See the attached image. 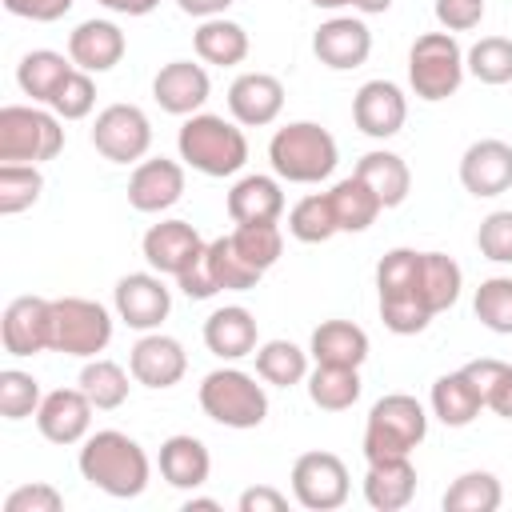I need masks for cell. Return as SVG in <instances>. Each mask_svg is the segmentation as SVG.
I'll list each match as a JSON object with an SVG mask.
<instances>
[{"mask_svg":"<svg viewBox=\"0 0 512 512\" xmlns=\"http://www.w3.org/2000/svg\"><path fill=\"white\" fill-rule=\"evenodd\" d=\"M76 468L80 476L108 492L112 500H136L148 480H152V460L148 452L120 428H100V432H88L84 444H80V456H76Z\"/></svg>","mask_w":512,"mask_h":512,"instance_id":"cell-1","label":"cell"},{"mask_svg":"<svg viewBox=\"0 0 512 512\" xmlns=\"http://www.w3.org/2000/svg\"><path fill=\"white\" fill-rule=\"evenodd\" d=\"M176 148L180 160L188 168H196L200 176L224 180L236 176L248 164V136L236 120H224L216 112H192L184 116L180 132H176Z\"/></svg>","mask_w":512,"mask_h":512,"instance_id":"cell-2","label":"cell"},{"mask_svg":"<svg viewBox=\"0 0 512 512\" xmlns=\"http://www.w3.org/2000/svg\"><path fill=\"white\" fill-rule=\"evenodd\" d=\"M268 164L288 184H320L340 164L336 136L316 120H292L272 132L268 140Z\"/></svg>","mask_w":512,"mask_h":512,"instance_id":"cell-3","label":"cell"},{"mask_svg":"<svg viewBox=\"0 0 512 512\" xmlns=\"http://www.w3.org/2000/svg\"><path fill=\"white\" fill-rule=\"evenodd\" d=\"M428 436V412L408 392H388L368 408L364 420V460L412 456V448Z\"/></svg>","mask_w":512,"mask_h":512,"instance_id":"cell-4","label":"cell"},{"mask_svg":"<svg viewBox=\"0 0 512 512\" xmlns=\"http://www.w3.org/2000/svg\"><path fill=\"white\" fill-rule=\"evenodd\" d=\"M416 248H392L376 264V288H380V320L396 336H416L432 324V312L416 296Z\"/></svg>","mask_w":512,"mask_h":512,"instance_id":"cell-5","label":"cell"},{"mask_svg":"<svg viewBox=\"0 0 512 512\" xmlns=\"http://www.w3.org/2000/svg\"><path fill=\"white\" fill-rule=\"evenodd\" d=\"M64 120L52 108L4 104L0 108V164H44L64 148Z\"/></svg>","mask_w":512,"mask_h":512,"instance_id":"cell-6","label":"cell"},{"mask_svg":"<svg viewBox=\"0 0 512 512\" xmlns=\"http://www.w3.org/2000/svg\"><path fill=\"white\" fill-rule=\"evenodd\" d=\"M200 408L224 428H260L268 416V392L244 368H216L200 380Z\"/></svg>","mask_w":512,"mask_h":512,"instance_id":"cell-7","label":"cell"},{"mask_svg":"<svg viewBox=\"0 0 512 512\" xmlns=\"http://www.w3.org/2000/svg\"><path fill=\"white\" fill-rule=\"evenodd\" d=\"M464 76H468L464 48L456 44L452 32H424V36L412 40V48H408V84L420 100L436 104V100L456 96Z\"/></svg>","mask_w":512,"mask_h":512,"instance_id":"cell-8","label":"cell"},{"mask_svg":"<svg viewBox=\"0 0 512 512\" xmlns=\"http://www.w3.org/2000/svg\"><path fill=\"white\" fill-rule=\"evenodd\" d=\"M112 340V312L88 296L52 300V352L92 360Z\"/></svg>","mask_w":512,"mask_h":512,"instance_id":"cell-9","label":"cell"},{"mask_svg":"<svg viewBox=\"0 0 512 512\" xmlns=\"http://www.w3.org/2000/svg\"><path fill=\"white\" fill-rule=\"evenodd\" d=\"M352 492V476H348V464L336 456V452H304L296 456L292 464V496L300 508L308 512H336L344 508Z\"/></svg>","mask_w":512,"mask_h":512,"instance_id":"cell-10","label":"cell"},{"mask_svg":"<svg viewBox=\"0 0 512 512\" xmlns=\"http://www.w3.org/2000/svg\"><path fill=\"white\" fill-rule=\"evenodd\" d=\"M92 148L112 164H140L152 148V120L136 104H108L96 112Z\"/></svg>","mask_w":512,"mask_h":512,"instance_id":"cell-11","label":"cell"},{"mask_svg":"<svg viewBox=\"0 0 512 512\" xmlns=\"http://www.w3.org/2000/svg\"><path fill=\"white\" fill-rule=\"evenodd\" d=\"M116 320H124L136 332H156L172 312V288L160 272H128L112 288Z\"/></svg>","mask_w":512,"mask_h":512,"instance_id":"cell-12","label":"cell"},{"mask_svg":"<svg viewBox=\"0 0 512 512\" xmlns=\"http://www.w3.org/2000/svg\"><path fill=\"white\" fill-rule=\"evenodd\" d=\"M408 120V96L392 80H364L352 96V124L372 140H392Z\"/></svg>","mask_w":512,"mask_h":512,"instance_id":"cell-13","label":"cell"},{"mask_svg":"<svg viewBox=\"0 0 512 512\" xmlns=\"http://www.w3.org/2000/svg\"><path fill=\"white\" fill-rule=\"evenodd\" d=\"M204 236L188 224V220H160V224H152L148 232H144V240H140V252H144V260H148V268L152 272H160V276H180L184 268H192L200 256H204Z\"/></svg>","mask_w":512,"mask_h":512,"instance_id":"cell-14","label":"cell"},{"mask_svg":"<svg viewBox=\"0 0 512 512\" xmlns=\"http://www.w3.org/2000/svg\"><path fill=\"white\" fill-rule=\"evenodd\" d=\"M0 340H4L8 356L52 352V300L16 296L0 316Z\"/></svg>","mask_w":512,"mask_h":512,"instance_id":"cell-15","label":"cell"},{"mask_svg":"<svg viewBox=\"0 0 512 512\" xmlns=\"http://www.w3.org/2000/svg\"><path fill=\"white\" fill-rule=\"evenodd\" d=\"M460 184L476 200L504 196L512 188V144L496 140V136L472 140L464 148V156H460Z\"/></svg>","mask_w":512,"mask_h":512,"instance_id":"cell-16","label":"cell"},{"mask_svg":"<svg viewBox=\"0 0 512 512\" xmlns=\"http://www.w3.org/2000/svg\"><path fill=\"white\" fill-rule=\"evenodd\" d=\"M312 52L332 72H352L372 56V28L360 16H328L312 32Z\"/></svg>","mask_w":512,"mask_h":512,"instance_id":"cell-17","label":"cell"},{"mask_svg":"<svg viewBox=\"0 0 512 512\" xmlns=\"http://www.w3.org/2000/svg\"><path fill=\"white\" fill-rule=\"evenodd\" d=\"M184 196V164L168 156H144L128 176V204L136 212L160 216Z\"/></svg>","mask_w":512,"mask_h":512,"instance_id":"cell-18","label":"cell"},{"mask_svg":"<svg viewBox=\"0 0 512 512\" xmlns=\"http://www.w3.org/2000/svg\"><path fill=\"white\" fill-rule=\"evenodd\" d=\"M128 372L136 384L144 388H172L184 380L188 372V352L176 336H164L160 328L156 332H144L132 352H128Z\"/></svg>","mask_w":512,"mask_h":512,"instance_id":"cell-19","label":"cell"},{"mask_svg":"<svg viewBox=\"0 0 512 512\" xmlns=\"http://www.w3.org/2000/svg\"><path fill=\"white\" fill-rule=\"evenodd\" d=\"M92 400L84 396V388H52L44 392L40 408H36V428L44 440L52 444H84V436L92 432Z\"/></svg>","mask_w":512,"mask_h":512,"instance_id":"cell-20","label":"cell"},{"mask_svg":"<svg viewBox=\"0 0 512 512\" xmlns=\"http://www.w3.org/2000/svg\"><path fill=\"white\" fill-rule=\"evenodd\" d=\"M228 112L240 128H264L284 112V84L272 72H240L228 84Z\"/></svg>","mask_w":512,"mask_h":512,"instance_id":"cell-21","label":"cell"},{"mask_svg":"<svg viewBox=\"0 0 512 512\" xmlns=\"http://www.w3.org/2000/svg\"><path fill=\"white\" fill-rule=\"evenodd\" d=\"M212 92V80L204 72V64L192 60H168L156 76H152V100L168 112V116H192L204 108Z\"/></svg>","mask_w":512,"mask_h":512,"instance_id":"cell-22","label":"cell"},{"mask_svg":"<svg viewBox=\"0 0 512 512\" xmlns=\"http://www.w3.org/2000/svg\"><path fill=\"white\" fill-rule=\"evenodd\" d=\"M128 52V40L120 32V24L112 20H80L72 32H68V56L76 68L100 76V72H112Z\"/></svg>","mask_w":512,"mask_h":512,"instance_id":"cell-23","label":"cell"},{"mask_svg":"<svg viewBox=\"0 0 512 512\" xmlns=\"http://www.w3.org/2000/svg\"><path fill=\"white\" fill-rule=\"evenodd\" d=\"M204 348L220 360H244L260 348L256 316L244 304H224L204 320Z\"/></svg>","mask_w":512,"mask_h":512,"instance_id":"cell-24","label":"cell"},{"mask_svg":"<svg viewBox=\"0 0 512 512\" xmlns=\"http://www.w3.org/2000/svg\"><path fill=\"white\" fill-rule=\"evenodd\" d=\"M156 464H160V476H164L172 488H180V492H196V488H204L208 476H212V452H208V444H204L200 436H188V432L168 436V440L160 444Z\"/></svg>","mask_w":512,"mask_h":512,"instance_id":"cell-25","label":"cell"},{"mask_svg":"<svg viewBox=\"0 0 512 512\" xmlns=\"http://www.w3.org/2000/svg\"><path fill=\"white\" fill-rule=\"evenodd\" d=\"M228 216L232 224H268L284 216V188L280 176L248 172L228 188Z\"/></svg>","mask_w":512,"mask_h":512,"instance_id":"cell-26","label":"cell"},{"mask_svg":"<svg viewBox=\"0 0 512 512\" xmlns=\"http://www.w3.org/2000/svg\"><path fill=\"white\" fill-rule=\"evenodd\" d=\"M416 496V468L412 456H392V460H368L364 472V500L376 512H400Z\"/></svg>","mask_w":512,"mask_h":512,"instance_id":"cell-27","label":"cell"},{"mask_svg":"<svg viewBox=\"0 0 512 512\" xmlns=\"http://www.w3.org/2000/svg\"><path fill=\"white\" fill-rule=\"evenodd\" d=\"M352 172L376 192V200L384 208H400L408 200V192H412V168H408V160L396 156V152H388V148L364 152Z\"/></svg>","mask_w":512,"mask_h":512,"instance_id":"cell-28","label":"cell"},{"mask_svg":"<svg viewBox=\"0 0 512 512\" xmlns=\"http://www.w3.org/2000/svg\"><path fill=\"white\" fill-rule=\"evenodd\" d=\"M308 356L316 364H344L360 368L368 360V332L352 320H320L308 340Z\"/></svg>","mask_w":512,"mask_h":512,"instance_id":"cell-29","label":"cell"},{"mask_svg":"<svg viewBox=\"0 0 512 512\" xmlns=\"http://www.w3.org/2000/svg\"><path fill=\"white\" fill-rule=\"evenodd\" d=\"M460 288H464V272H460V264L448 252H420V264H416V296H420V304L432 316L436 312H448L460 300Z\"/></svg>","mask_w":512,"mask_h":512,"instance_id":"cell-30","label":"cell"},{"mask_svg":"<svg viewBox=\"0 0 512 512\" xmlns=\"http://www.w3.org/2000/svg\"><path fill=\"white\" fill-rule=\"evenodd\" d=\"M428 408H432V416H436L444 428H464V424H472V420L480 416L484 396H480L476 384L464 376V368H456V372L436 376V384H432V392H428Z\"/></svg>","mask_w":512,"mask_h":512,"instance_id":"cell-31","label":"cell"},{"mask_svg":"<svg viewBox=\"0 0 512 512\" xmlns=\"http://www.w3.org/2000/svg\"><path fill=\"white\" fill-rule=\"evenodd\" d=\"M192 48L204 64H216V68H236L248 60V32L244 24L228 20V16H212V20H200V28L192 32Z\"/></svg>","mask_w":512,"mask_h":512,"instance_id":"cell-32","label":"cell"},{"mask_svg":"<svg viewBox=\"0 0 512 512\" xmlns=\"http://www.w3.org/2000/svg\"><path fill=\"white\" fill-rule=\"evenodd\" d=\"M72 56L52 52V48H32L24 52V60L16 64V84L24 96H32V104H48L52 92L64 84V76L72 72Z\"/></svg>","mask_w":512,"mask_h":512,"instance_id":"cell-33","label":"cell"},{"mask_svg":"<svg viewBox=\"0 0 512 512\" xmlns=\"http://www.w3.org/2000/svg\"><path fill=\"white\" fill-rule=\"evenodd\" d=\"M328 200H332V212H336L340 232H368L376 224V216L384 212V204L376 200V192L356 172L344 176V180H336L332 192H328Z\"/></svg>","mask_w":512,"mask_h":512,"instance_id":"cell-34","label":"cell"},{"mask_svg":"<svg viewBox=\"0 0 512 512\" xmlns=\"http://www.w3.org/2000/svg\"><path fill=\"white\" fill-rule=\"evenodd\" d=\"M308 400L324 412H348L360 400V368H344V364H316L308 372Z\"/></svg>","mask_w":512,"mask_h":512,"instance_id":"cell-35","label":"cell"},{"mask_svg":"<svg viewBox=\"0 0 512 512\" xmlns=\"http://www.w3.org/2000/svg\"><path fill=\"white\" fill-rule=\"evenodd\" d=\"M256 376L272 388H292V384H304L308 380V352L292 340H264L256 352Z\"/></svg>","mask_w":512,"mask_h":512,"instance_id":"cell-36","label":"cell"},{"mask_svg":"<svg viewBox=\"0 0 512 512\" xmlns=\"http://www.w3.org/2000/svg\"><path fill=\"white\" fill-rule=\"evenodd\" d=\"M128 376L132 372H124L116 360H104V356H92L84 368H80V388H84V396L92 400V408L96 412H112V408H120L124 400H128Z\"/></svg>","mask_w":512,"mask_h":512,"instance_id":"cell-37","label":"cell"},{"mask_svg":"<svg viewBox=\"0 0 512 512\" xmlns=\"http://www.w3.org/2000/svg\"><path fill=\"white\" fill-rule=\"evenodd\" d=\"M504 500V488L492 472L484 468H472V472H460L448 492H444V512H496Z\"/></svg>","mask_w":512,"mask_h":512,"instance_id":"cell-38","label":"cell"},{"mask_svg":"<svg viewBox=\"0 0 512 512\" xmlns=\"http://www.w3.org/2000/svg\"><path fill=\"white\" fill-rule=\"evenodd\" d=\"M288 232L300 240V244H324L340 232L336 224V212H332V200L328 192H312V196H300L292 208H288Z\"/></svg>","mask_w":512,"mask_h":512,"instance_id":"cell-39","label":"cell"},{"mask_svg":"<svg viewBox=\"0 0 512 512\" xmlns=\"http://www.w3.org/2000/svg\"><path fill=\"white\" fill-rule=\"evenodd\" d=\"M208 268H212V276H216V284H220V292H248V288H256L260 284V268H252L240 252H236V244H232V236H216V240H208Z\"/></svg>","mask_w":512,"mask_h":512,"instance_id":"cell-40","label":"cell"},{"mask_svg":"<svg viewBox=\"0 0 512 512\" xmlns=\"http://www.w3.org/2000/svg\"><path fill=\"white\" fill-rule=\"evenodd\" d=\"M468 76H476L480 84H512V40L508 36H480L468 52H464Z\"/></svg>","mask_w":512,"mask_h":512,"instance_id":"cell-41","label":"cell"},{"mask_svg":"<svg viewBox=\"0 0 512 512\" xmlns=\"http://www.w3.org/2000/svg\"><path fill=\"white\" fill-rule=\"evenodd\" d=\"M44 192L40 164H0V216L28 212Z\"/></svg>","mask_w":512,"mask_h":512,"instance_id":"cell-42","label":"cell"},{"mask_svg":"<svg viewBox=\"0 0 512 512\" xmlns=\"http://www.w3.org/2000/svg\"><path fill=\"white\" fill-rule=\"evenodd\" d=\"M472 312H476V320L488 332L512 336V276H488V280H480V288L472 296Z\"/></svg>","mask_w":512,"mask_h":512,"instance_id":"cell-43","label":"cell"},{"mask_svg":"<svg viewBox=\"0 0 512 512\" xmlns=\"http://www.w3.org/2000/svg\"><path fill=\"white\" fill-rule=\"evenodd\" d=\"M232 244H236V252H240L252 268L268 272V268L280 260V252H284V232H280L276 220H268V224H236Z\"/></svg>","mask_w":512,"mask_h":512,"instance_id":"cell-44","label":"cell"},{"mask_svg":"<svg viewBox=\"0 0 512 512\" xmlns=\"http://www.w3.org/2000/svg\"><path fill=\"white\" fill-rule=\"evenodd\" d=\"M44 392H40V380L32 372H20V368H4L0 372V416L4 420H28L36 416Z\"/></svg>","mask_w":512,"mask_h":512,"instance_id":"cell-45","label":"cell"},{"mask_svg":"<svg viewBox=\"0 0 512 512\" xmlns=\"http://www.w3.org/2000/svg\"><path fill=\"white\" fill-rule=\"evenodd\" d=\"M48 108H52L60 120H84V116L96 108V84H92V72L72 68V72L64 76V84L52 92Z\"/></svg>","mask_w":512,"mask_h":512,"instance_id":"cell-46","label":"cell"},{"mask_svg":"<svg viewBox=\"0 0 512 512\" xmlns=\"http://www.w3.org/2000/svg\"><path fill=\"white\" fill-rule=\"evenodd\" d=\"M476 248L492 264H512V208H496L476 228Z\"/></svg>","mask_w":512,"mask_h":512,"instance_id":"cell-47","label":"cell"},{"mask_svg":"<svg viewBox=\"0 0 512 512\" xmlns=\"http://www.w3.org/2000/svg\"><path fill=\"white\" fill-rule=\"evenodd\" d=\"M4 512H64V496L48 480H32L4 496Z\"/></svg>","mask_w":512,"mask_h":512,"instance_id":"cell-48","label":"cell"},{"mask_svg":"<svg viewBox=\"0 0 512 512\" xmlns=\"http://www.w3.org/2000/svg\"><path fill=\"white\" fill-rule=\"evenodd\" d=\"M432 12L444 32H472L484 20V0H436Z\"/></svg>","mask_w":512,"mask_h":512,"instance_id":"cell-49","label":"cell"},{"mask_svg":"<svg viewBox=\"0 0 512 512\" xmlns=\"http://www.w3.org/2000/svg\"><path fill=\"white\" fill-rule=\"evenodd\" d=\"M208 252V248H204ZM176 288L188 296V300H212L216 292H220V284H216V276H212V268H208V256H200L192 268H184L180 276H176Z\"/></svg>","mask_w":512,"mask_h":512,"instance_id":"cell-50","label":"cell"},{"mask_svg":"<svg viewBox=\"0 0 512 512\" xmlns=\"http://www.w3.org/2000/svg\"><path fill=\"white\" fill-rule=\"evenodd\" d=\"M76 0H4V8L20 20H32V24H52L60 20L64 12H72Z\"/></svg>","mask_w":512,"mask_h":512,"instance_id":"cell-51","label":"cell"},{"mask_svg":"<svg viewBox=\"0 0 512 512\" xmlns=\"http://www.w3.org/2000/svg\"><path fill=\"white\" fill-rule=\"evenodd\" d=\"M236 508L240 512H284L288 508V496L280 488H272V484H252V488L240 492Z\"/></svg>","mask_w":512,"mask_h":512,"instance_id":"cell-52","label":"cell"},{"mask_svg":"<svg viewBox=\"0 0 512 512\" xmlns=\"http://www.w3.org/2000/svg\"><path fill=\"white\" fill-rule=\"evenodd\" d=\"M504 372V360H496V356H480V360H468L464 364V376L476 384V392L488 400V392H492V384H496V376Z\"/></svg>","mask_w":512,"mask_h":512,"instance_id":"cell-53","label":"cell"},{"mask_svg":"<svg viewBox=\"0 0 512 512\" xmlns=\"http://www.w3.org/2000/svg\"><path fill=\"white\" fill-rule=\"evenodd\" d=\"M484 408H492L496 416L512 420V364H504V372L496 376V384H492V392H488Z\"/></svg>","mask_w":512,"mask_h":512,"instance_id":"cell-54","label":"cell"},{"mask_svg":"<svg viewBox=\"0 0 512 512\" xmlns=\"http://www.w3.org/2000/svg\"><path fill=\"white\" fill-rule=\"evenodd\" d=\"M236 0H176V8L184 16H196V20H212V16H224Z\"/></svg>","mask_w":512,"mask_h":512,"instance_id":"cell-55","label":"cell"},{"mask_svg":"<svg viewBox=\"0 0 512 512\" xmlns=\"http://www.w3.org/2000/svg\"><path fill=\"white\" fill-rule=\"evenodd\" d=\"M96 4H104V8L116 12V16H148L160 0H96Z\"/></svg>","mask_w":512,"mask_h":512,"instance_id":"cell-56","label":"cell"},{"mask_svg":"<svg viewBox=\"0 0 512 512\" xmlns=\"http://www.w3.org/2000/svg\"><path fill=\"white\" fill-rule=\"evenodd\" d=\"M184 512H220V504L212 496H188L184 500Z\"/></svg>","mask_w":512,"mask_h":512,"instance_id":"cell-57","label":"cell"},{"mask_svg":"<svg viewBox=\"0 0 512 512\" xmlns=\"http://www.w3.org/2000/svg\"><path fill=\"white\" fill-rule=\"evenodd\" d=\"M392 8V0H356V12L360 16H380V12H388Z\"/></svg>","mask_w":512,"mask_h":512,"instance_id":"cell-58","label":"cell"},{"mask_svg":"<svg viewBox=\"0 0 512 512\" xmlns=\"http://www.w3.org/2000/svg\"><path fill=\"white\" fill-rule=\"evenodd\" d=\"M312 8H324V12H340V8H356V0H308Z\"/></svg>","mask_w":512,"mask_h":512,"instance_id":"cell-59","label":"cell"}]
</instances>
